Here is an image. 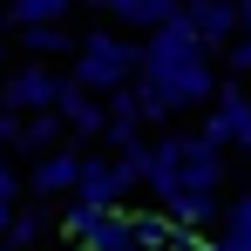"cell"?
I'll use <instances>...</instances> for the list:
<instances>
[{
    "label": "cell",
    "instance_id": "obj_15",
    "mask_svg": "<svg viewBox=\"0 0 251 251\" xmlns=\"http://www.w3.org/2000/svg\"><path fill=\"white\" fill-rule=\"evenodd\" d=\"M102 109H109V123H143V82L116 88V95H102Z\"/></svg>",
    "mask_w": 251,
    "mask_h": 251
},
{
    "label": "cell",
    "instance_id": "obj_16",
    "mask_svg": "<svg viewBox=\"0 0 251 251\" xmlns=\"http://www.w3.org/2000/svg\"><path fill=\"white\" fill-rule=\"evenodd\" d=\"M41 231H48L41 210H21V217H14V231H7V245H14V251H34V245H41Z\"/></svg>",
    "mask_w": 251,
    "mask_h": 251
},
{
    "label": "cell",
    "instance_id": "obj_26",
    "mask_svg": "<svg viewBox=\"0 0 251 251\" xmlns=\"http://www.w3.org/2000/svg\"><path fill=\"white\" fill-rule=\"evenodd\" d=\"M75 251H88V245H75Z\"/></svg>",
    "mask_w": 251,
    "mask_h": 251
},
{
    "label": "cell",
    "instance_id": "obj_9",
    "mask_svg": "<svg viewBox=\"0 0 251 251\" xmlns=\"http://www.w3.org/2000/svg\"><path fill=\"white\" fill-rule=\"evenodd\" d=\"M163 210H170V224H176V231H210V238H217V224H224L217 190H176Z\"/></svg>",
    "mask_w": 251,
    "mask_h": 251
},
{
    "label": "cell",
    "instance_id": "obj_8",
    "mask_svg": "<svg viewBox=\"0 0 251 251\" xmlns=\"http://www.w3.org/2000/svg\"><path fill=\"white\" fill-rule=\"evenodd\" d=\"M54 116L68 123V143H75V150H88V143H102V136H109V109H102L88 88H75V82H68V95H61V109H54Z\"/></svg>",
    "mask_w": 251,
    "mask_h": 251
},
{
    "label": "cell",
    "instance_id": "obj_12",
    "mask_svg": "<svg viewBox=\"0 0 251 251\" xmlns=\"http://www.w3.org/2000/svg\"><path fill=\"white\" fill-rule=\"evenodd\" d=\"M14 48H21L27 61H54V54H82V41H75L68 27H27V34H14Z\"/></svg>",
    "mask_w": 251,
    "mask_h": 251
},
{
    "label": "cell",
    "instance_id": "obj_17",
    "mask_svg": "<svg viewBox=\"0 0 251 251\" xmlns=\"http://www.w3.org/2000/svg\"><path fill=\"white\" fill-rule=\"evenodd\" d=\"M21 136H27V116L21 109H0V150H21Z\"/></svg>",
    "mask_w": 251,
    "mask_h": 251
},
{
    "label": "cell",
    "instance_id": "obj_11",
    "mask_svg": "<svg viewBox=\"0 0 251 251\" xmlns=\"http://www.w3.org/2000/svg\"><path fill=\"white\" fill-rule=\"evenodd\" d=\"M176 183H183V190H217V183H224V150H210L204 136H197V150L183 156Z\"/></svg>",
    "mask_w": 251,
    "mask_h": 251
},
{
    "label": "cell",
    "instance_id": "obj_24",
    "mask_svg": "<svg viewBox=\"0 0 251 251\" xmlns=\"http://www.w3.org/2000/svg\"><path fill=\"white\" fill-rule=\"evenodd\" d=\"M204 251H224V245H217V238H210V245H204Z\"/></svg>",
    "mask_w": 251,
    "mask_h": 251
},
{
    "label": "cell",
    "instance_id": "obj_19",
    "mask_svg": "<svg viewBox=\"0 0 251 251\" xmlns=\"http://www.w3.org/2000/svg\"><path fill=\"white\" fill-rule=\"evenodd\" d=\"M224 68H231V75H251V27H245L231 48H224Z\"/></svg>",
    "mask_w": 251,
    "mask_h": 251
},
{
    "label": "cell",
    "instance_id": "obj_5",
    "mask_svg": "<svg viewBox=\"0 0 251 251\" xmlns=\"http://www.w3.org/2000/svg\"><path fill=\"white\" fill-rule=\"evenodd\" d=\"M183 27L224 61V48L245 34V14H238V0H197V7H183Z\"/></svg>",
    "mask_w": 251,
    "mask_h": 251
},
{
    "label": "cell",
    "instance_id": "obj_18",
    "mask_svg": "<svg viewBox=\"0 0 251 251\" xmlns=\"http://www.w3.org/2000/svg\"><path fill=\"white\" fill-rule=\"evenodd\" d=\"M116 156H129V150H143V136H136V123H109V136H102Z\"/></svg>",
    "mask_w": 251,
    "mask_h": 251
},
{
    "label": "cell",
    "instance_id": "obj_23",
    "mask_svg": "<svg viewBox=\"0 0 251 251\" xmlns=\"http://www.w3.org/2000/svg\"><path fill=\"white\" fill-rule=\"evenodd\" d=\"M0 109H7V82H0Z\"/></svg>",
    "mask_w": 251,
    "mask_h": 251
},
{
    "label": "cell",
    "instance_id": "obj_2",
    "mask_svg": "<svg viewBox=\"0 0 251 251\" xmlns=\"http://www.w3.org/2000/svg\"><path fill=\"white\" fill-rule=\"evenodd\" d=\"M61 95H68V68H48V61L7 68V109H21V116H54Z\"/></svg>",
    "mask_w": 251,
    "mask_h": 251
},
{
    "label": "cell",
    "instance_id": "obj_25",
    "mask_svg": "<svg viewBox=\"0 0 251 251\" xmlns=\"http://www.w3.org/2000/svg\"><path fill=\"white\" fill-rule=\"evenodd\" d=\"M0 251H14V245H0Z\"/></svg>",
    "mask_w": 251,
    "mask_h": 251
},
{
    "label": "cell",
    "instance_id": "obj_21",
    "mask_svg": "<svg viewBox=\"0 0 251 251\" xmlns=\"http://www.w3.org/2000/svg\"><path fill=\"white\" fill-rule=\"evenodd\" d=\"M14 217H21V210H14L7 197H0V245H7V231H14Z\"/></svg>",
    "mask_w": 251,
    "mask_h": 251
},
{
    "label": "cell",
    "instance_id": "obj_4",
    "mask_svg": "<svg viewBox=\"0 0 251 251\" xmlns=\"http://www.w3.org/2000/svg\"><path fill=\"white\" fill-rule=\"evenodd\" d=\"M197 136L210 150H251V95L238 82H217V102H210V116H204Z\"/></svg>",
    "mask_w": 251,
    "mask_h": 251
},
{
    "label": "cell",
    "instance_id": "obj_22",
    "mask_svg": "<svg viewBox=\"0 0 251 251\" xmlns=\"http://www.w3.org/2000/svg\"><path fill=\"white\" fill-rule=\"evenodd\" d=\"M7 54H14V41H7V34H0V82H7Z\"/></svg>",
    "mask_w": 251,
    "mask_h": 251
},
{
    "label": "cell",
    "instance_id": "obj_14",
    "mask_svg": "<svg viewBox=\"0 0 251 251\" xmlns=\"http://www.w3.org/2000/svg\"><path fill=\"white\" fill-rule=\"evenodd\" d=\"M170 238H176L170 210H136V251H170Z\"/></svg>",
    "mask_w": 251,
    "mask_h": 251
},
{
    "label": "cell",
    "instance_id": "obj_7",
    "mask_svg": "<svg viewBox=\"0 0 251 251\" xmlns=\"http://www.w3.org/2000/svg\"><path fill=\"white\" fill-rule=\"evenodd\" d=\"M82 170H88V150H54V156H41V163L27 170V190L34 197H75V183H82Z\"/></svg>",
    "mask_w": 251,
    "mask_h": 251
},
{
    "label": "cell",
    "instance_id": "obj_1",
    "mask_svg": "<svg viewBox=\"0 0 251 251\" xmlns=\"http://www.w3.org/2000/svg\"><path fill=\"white\" fill-rule=\"evenodd\" d=\"M68 82L88 88L95 102L116 95V88H129V82H143V41H136V34H109V27H88L82 54H75V68H68Z\"/></svg>",
    "mask_w": 251,
    "mask_h": 251
},
{
    "label": "cell",
    "instance_id": "obj_13",
    "mask_svg": "<svg viewBox=\"0 0 251 251\" xmlns=\"http://www.w3.org/2000/svg\"><path fill=\"white\" fill-rule=\"evenodd\" d=\"M217 245L224 251H251V183L224 204V224H217Z\"/></svg>",
    "mask_w": 251,
    "mask_h": 251
},
{
    "label": "cell",
    "instance_id": "obj_6",
    "mask_svg": "<svg viewBox=\"0 0 251 251\" xmlns=\"http://www.w3.org/2000/svg\"><path fill=\"white\" fill-rule=\"evenodd\" d=\"M95 21L129 27L136 41H150V34H163L170 21H183V7H176V0H109V7H95Z\"/></svg>",
    "mask_w": 251,
    "mask_h": 251
},
{
    "label": "cell",
    "instance_id": "obj_10",
    "mask_svg": "<svg viewBox=\"0 0 251 251\" xmlns=\"http://www.w3.org/2000/svg\"><path fill=\"white\" fill-rule=\"evenodd\" d=\"M0 27L27 34V27H68V0H14L0 7Z\"/></svg>",
    "mask_w": 251,
    "mask_h": 251
},
{
    "label": "cell",
    "instance_id": "obj_3",
    "mask_svg": "<svg viewBox=\"0 0 251 251\" xmlns=\"http://www.w3.org/2000/svg\"><path fill=\"white\" fill-rule=\"evenodd\" d=\"M197 61H217L183 21H170L163 34H150L143 41V82H170V75H183V68H197Z\"/></svg>",
    "mask_w": 251,
    "mask_h": 251
},
{
    "label": "cell",
    "instance_id": "obj_20",
    "mask_svg": "<svg viewBox=\"0 0 251 251\" xmlns=\"http://www.w3.org/2000/svg\"><path fill=\"white\" fill-rule=\"evenodd\" d=\"M0 197H7V204L21 197V176H14V163H7V156H0Z\"/></svg>",
    "mask_w": 251,
    "mask_h": 251
}]
</instances>
